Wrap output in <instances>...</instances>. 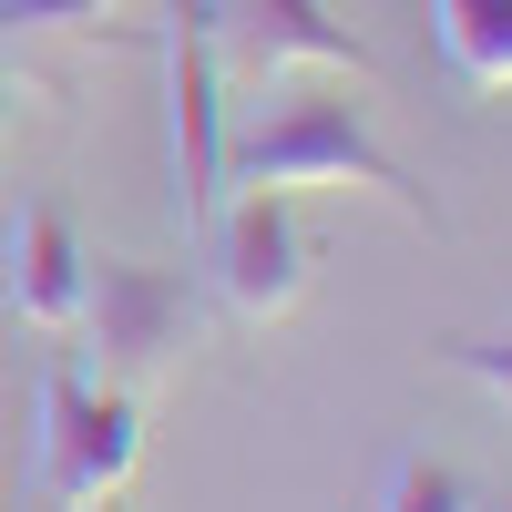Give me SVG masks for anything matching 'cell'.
Wrapping results in <instances>:
<instances>
[{
  "label": "cell",
  "mask_w": 512,
  "mask_h": 512,
  "mask_svg": "<svg viewBox=\"0 0 512 512\" xmlns=\"http://www.w3.org/2000/svg\"><path fill=\"white\" fill-rule=\"evenodd\" d=\"M226 185H246V195H379L431 226V195L359 123V103H287L267 123H246V134H226Z\"/></svg>",
  "instance_id": "obj_1"
},
{
  "label": "cell",
  "mask_w": 512,
  "mask_h": 512,
  "mask_svg": "<svg viewBox=\"0 0 512 512\" xmlns=\"http://www.w3.org/2000/svg\"><path fill=\"white\" fill-rule=\"evenodd\" d=\"M144 461V400L93 390L82 369H41V502L52 512H103Z\"/></svg>",
  "instance_id": "obj_2"
},
{
  "label": "cell",
  "mask_w": 512,
  "mask_h": 512,
  "mask_svg": "<svg viewBox=\"0 0 512 512\" xmlns=\"http://www.w3.org/2000/svg\"><path fill=\"white\" fill-rule=\"evenodd\" d=\"M82 338L103 349V390H154L164 369H175V349H195V287L175 267H123V256H103L93 277H82Z\"/></svg>",
  "instance_id": "obj_3"
},
{
  "label": "cell",
  "mask_w": 512,
  "mask_h": 512,
  "mask_svg": "<svg viewBox=\"0 0 512 512\" xmlns=\"http://www.w3.org/2000/svg\"><path fill=\"white\" fill-rule=\"evenodd\" d=\"M164 123H175V216L185 236H205V216L226 205V62H216V31H205L195 0L164 11Z\"/></svg>",
  "instance_id": "obj_4"
},
{
  "label": "cell",
  "mask_w": 512,
  "mask_h": 512,
  "mask_svg": "<svg viewBox=\"0 0 512 512\" xmlns=\"http://www.w3.org/2000/svg\"><path fill=\"white\" fill-rule=\"evenodd\" d=\"M205 226H216V297H226V318L267 328V318H287L297 297H308L318 246L297 226V195H246L236 185V205H216Z\"/></svg>",
  "instance_id": "obj_5"
},
{
  "label": "cell",
  "mask_w": 512,
  "mask_h": 512,
  "mask_svg": "<svg viewBox=\"0 0 512 512\" xmlns=\"http://www.w3.org/2000/svg\"><path fill=\"white\" fill-rule=\"evenodd\" d=\"M216 31V62L246 72V82H277V72H349V82H379L369 41L349 21H328V0H226V11H205Z\"/></svg>",
  "instance_id": "obj_6"
},
{
  "label": "cell",
  "mask_w": 512,
  "mask_h": 512,
  "mask_svg": "<svg viewBox=\"0 0 512 512\" xmlns=\"http://www.w3.org/2000/svg\"><path fill=\"white\" fill-rule=\"evenodd\" d=\"M82 277H93V256H82V236L62 226V205H21V216H11V308L41 338H72Z\"/></svg>",
  "instance_id": "obj_7"
},
{
  "label": "cell",
  "mask_w": 512,
  "mask_h": 512,
  "mask_svg": "<svg viewBox=\"0 0 512 512\" xmlns=\"http://www.w3.org/2000/svg\"><path fill=\"white\" fill-rule=\"evenodd\" d=\"M431 31L472 93H512V0H431Z\"/></svg>",
  "instance_id": "obj_8"
},
{
  "label": "cell",
  "mask_w": 512,
  "mask_h": 512,
  "mask_svg": "<svg viewBox=\"0 0 512 512\" xmlns=\"http://www.w3.org/2000/svg\"><path fill=\"white\" fill-rule=\"evenodd\" d=\"M379 512H492V502H482L472 472H451V461L410 451V461H390V482H379Z\"/></svg>",
  "instance_id": "obj_9"
},
{
  "label": "cell",
  "mask_w": 512,
  "mask_h": 512,
  "mask_svg": "<svg viewBox=\"0 0 512 512\" xmlns=\"http://www.w3.org/2000/svg\"><path fill=\"white\" fill-rule=\"evenodd\" d=\"M113 11H134V0H0V31H82Z\"/></svg>",
  "instance_id": "obj_10"
},
{
  "label": "cell",
  "mask_w": 512,
  "mask_h": 512,
  "mask_svg": "<svg viewBox=\"0 0 512 512\" xmlns=\"http://www.w3.org/2000/svg\"><path fill=\"white\" fill-rule=\"evenodd\" d=\"M441 359H451L461 379H482V390L512 410V328H502V338H441Z\"/></svg>",
  "instance_id": "obj_11"
},
{
  "label": "cell",
  "mask_w": 512,
  "mask_h": 512,
  "mask_svg": "<svg viewBox=\"0 0 512 512\" xmlns=\"http://www.w3.org/2000/svg\"><path fill=\"white\" fill-rule=\"evenodd\" d=\"M0 134H11V82H0Z\"/></svg>",
  "instance_id": "obj_12"
},
{
  "label": "cell",
  "mask_w": 512,
  "mask_h": 512,
  "mask_svg": "<svg viewBox=\"0 0 512 512\" xmlns=\"http://www.w3.org/2000/svg\"><path fill=\"white\" fill-rule=\"evenodd\" d=\"M103 512H113V502H103Z\"/></svg>",
  "instance_id": "obj_13"
}]
</instances>
